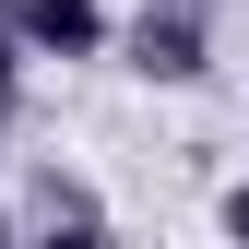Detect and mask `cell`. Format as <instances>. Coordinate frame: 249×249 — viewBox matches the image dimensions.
<instances>
[{"label": "cell", "mask_w": 249, "mask_h": 249, "mask_svg": "<svg viewBox=\"0 0 249 249\" xmlns=\"http://www.w3.org/2000/svg\"><path fill=\"white\" fill-rule=\"evenodd\" d=\"M119 48H131L142 83H202L213 71V0H142L119 24Z\"/></svg>", "instance_id": "1"}, {"label": "cell", "mask_w": 249, "mask_h": 249, "mask_svg": "<svg viewBox=\"0 0 249 249\" xmlns=\"http://www.w3.org/2000/svg\"><path fill=\"white\" fill-rule=\"evenodd\" d=\"M12 36L36 59H107L119 24H107V0H12Z\"/></svg>", "instance_id": "2"}, {"label": "cell", "mask_w": 249, "mask_h": 249, "mask_svg": "<svg viewBox=\"0 0 249 249\" xmlns=\"http://www.w3.org/2000/svg\"><path fill=\"white\" fill-rule=\"evenodd\" d=\"M24 226H83V237H95V226H107V202L83 190V178H59V166H48L36 190H24Z\"/></svg>", "instance_id": "3"}, {"label": "cell", "mask_w": 249, "mask_h": 249, "mask_svg": "<svg viewBox=\"0 0 249 249\" xmlns=\"http://www.w3.org/2000/svg\"><path fill=\"white\" fill-rule=\"evenodd\" d=\"M24 59H36V48H24L12 24H0V131H12V119H24Z\"/></svg>", "instance_id": "4"}, {"label": "cell", "mask_w": 249, "mask_h": 249, "mask_svg": "<svg viewBox=\"0 0 249 249\" xmlns=\"http://www.w3.org/2000/svg\"><path fill=\"white\" fill-rule=\"evenodd\" d=\"M213 226H226V237H249V178H237L226 202H213Z\"/></svg>", "instance_id": "5"}, {"label": "cell", "mask_w": 249, "mask_h": 249, "mask_svg": "<svg viewBox=\"0 0 249 249\" xmlns=\"http://www.w3.org/2000/svg\"><path fill=\"white\" fill-rule=\"evenodd\" d=\"M12 226H24V213H0V237H12Z\"/></svg>", "instance_id": "6"}]
</instances>
